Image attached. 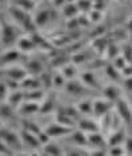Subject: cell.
Wrapping results in <instances>:
<instances>
[{"mask_svg":"<svg viewBox=\"0 0 132 156\" xmlns=\"http://www.w3.org/2000/svg\"><path fill=\"white\" fill-rule=\"evenodd\" d=\"M3 76L5 77H9V79H13L16 81H20L24 80L26 77L30 75L28 73V71L26 69V67L24 68H21V67H8V68H5V67H3Z\"/></svg>","mask_w":132,"mask_h":156,"instance_id":"8","label":"cell"},{"mask_svg":"<svg viewBox=\"0 0 132 156\" xmlns=\"http://www.w3.org/2000/svg\"><path fill=\"white\" fill-rule=\"evenodd\" d=\"M98 52H91V51H84V49H79L76 51V54L72 55V63L75 64H83V63L92 62L95 59V56Z\"/></svg>","mask_w":132,"mask_h":156,"instance_id":"14","label":"cell"},{"mask_svg":"<svg viewBox=\"0 0 132 156\" xmlns=\"http://www.w3.org/2000/svg\"><path fill=\"white\" fill-rule=\"evenodd\" d=\"M66 91L68 92L72 96H84L85 94H90L91 88H88L81 80H76V79H71L67 81L66 84Z\"/></svg>","mask_w":132,"mask_h":156,"instance_id":"5","label":"cell"},{"mask_svg":"<svg viewBox=\"0 0 132 156\" xmlns=\"http://www.w3.org/2000/svg\"><path fill=\"white\" fill-rule=\"evenodd\" d=\"M26 69L28 71V73L32 76H40L43 72H44V68H43V64L40 60L37 59H32V60H28L26 63Z\"/></svg>","mask_w":132,"mask_h":156,"instance_id":"21","label":"cell"},{"mask_svg":"<svg viewBox=\"0 0 132 156\" xmlns=\"http://www.w3.org/2000/svg\"><path fill=\"white\" fill-rule=\"evenodd\" d=\"M72 62V56H68V55H58L55 56L52 60H51V66L53 68H63L66 64Z\"/></svg>","mask_w":132,"mask_h":156,"instance_id":"32","label":"cell"},{"mask_svg":"<svg viewBox=\"0 0 132 156\" xmlns=\"http://www.w3.org/2000/svg\"><path fill=\"white\" fill-rule=\"evenodd\" d=\"M123 84H124V88H126L130 94H132V76H127Z\"/></svg>","mask_w":132,"mask_h":156,"instance_id":"53","label":"cell"},{"mask_svg":"<svg viewBox=\"0 0 132 156\" xmlns=\"http://www.w3.org/2000/svg\"><path fill=\"white\" fill-rule=\"evenodd\" d=\"M2 118H3V120L13 119L15 118V107H12L9 103L3 101L2 103Z\"/></svg>","mask_w":132,"mask_h":156,"instance_id":"36","label":"cell"},{"mask_svg":"<svg viewBox=\"0 0 132 156\" xmlns=\"http://www.w3.org/2000/svg\"><path fill=\"white\" fill-rule=\"evenodd\" d=\"M16 152L12 150V148L11 147H8V145H7L5 143H3L2 141V144H0V155L2 156H5V155H15Z\"/></svg>","mask_w":132,"mask_h":156,"instance_id":"49","label":"cell"},{"mask_svg":"<svg viewBox=\"0 0 132 156\" xmlns=\"http://www.w3.org/2000/svg\"><path fill=\"white\" fill-rule=\"evenodd\" d=\"M115 111L117 115L120 116L123 123H126L127 126H132V107L131 104L124 100V99H119L115 103Z\"/></svg>","mask_w":132,"mask_h":156,"instance_id":"4","label":"cell"},{"mask_svg":"<svg viewBox=\"0 0 132 156\" xmlns=\"http://www.w3.org/2000/svg\"><path fill=\"white\" fill-rule=\"evenodd\" d=\"M77 108H79L81 115H90V113H94V101H91L90 99H84V100L79 101Z\"/></svg>","mask_w":132,"mask_h":156,"instance_id":"34","label":"cell"},{"mask_svg":"<svg viewBox=\"0 0 132 156\" xmlns=\"http://www.w3.org/2000/svg\"><path fill=\"white\" fill-rule=\"evenodd\" d=\"M51 2H52V0H51Z\"/></svg>","mask_w":132,"mask_h":156,"instance_id":"59","label":"cell"},{"mask_svg":"<svg viewBox=\"0 0 132 156\" xmlns=\"http://www.w3.org/2000/svg\"><path fill=\"white\" fill-rule=\"evenodd\" d=\"M21 128L30 131V132H32V133H36V135L41 131L40 128H39L37 124L31 122V120H21Z\"/></svg>","mask_w":132,"mask_h":156,"instance_id":"39","label":"cell"},{"mask_svg":"<svg viewBox=\"0 0 132 156\" xmlns=\"http://www.w3.org/2000/svg\"><path fill=\"white\" fill-rule=\"evenodd\" d=\"M107 56V60H109V62H112L115 58H117L119 55H122V48H119V45H116V43L113 40L109 41L108 47L105 49V54Z\"/></svg>","mask_w":132,"mask_h":156,"instance_id":"29","label":"cell"},{"mask_svg":"<svg viewBox=\"0 0 132 156\" xmlns=\"http://www.w3.org/2000/svg\"><path fill=\"white\" fill-rule=\"evenodd\" d=\"M108 155H127L126 148L120 145H112V147H108V151H107Z\"/></svg>","mask_w":132,"mask_h":156,"instance_id":"46","label":"cell"},{"mask_svg":"<svg viewBox=\"0 0 132 156\" xmlns=\"http://www.w3.org/2000/svg\"><path fill=\"white\" fill-rule=\"evenodd\" d=\"M20 88L23 91H32V90H39V88H43L41 80L39 76H27L24 80L20 81Z\"/></svg>","mask_w":132,"mask_h":156,"instance_id":"12","label":"cell"},{"mask_svg":"<svg viewBox=\"0 0 132 156\" xmlns=\"http://www.w3.org/2000/svg\"><path fill=\"white\" fill-rule=\"evenodd\" d=\"M37 139H39V141H40L41 145H44V144L49 143V140H51V136H49V135L45 132V129H44V131H40V132L37 133Z\"/></svg>","mask_w":132,"mask_h":156,"instance_id":"50","label":"cell"},{"mask_svg":"<svg viewBox=\"0 0 132 156\" xmlns=\"http://www.w3.org/2000/svg\"><path fill=\"white\" fill-rule=\"evenodd\" d=\"M130 104H131V107H132V96H131V103H130Z\"/></svg>","mask_w":132,"mask_h":156,"instance_id":"57","label":"cell"},{"mask_svg":"<svg viewBox=\"0 0 132 156\" xmlns=\"http://www.w3.org/2000/svg\"><path fill=\"white\" fill-rule=\"evenodd\" d=\"M20 30H17L15 26L7 23L4 19L2 22V45L3 48L11 47L15 43H17V40L20 39Z\"/></svg>","mask_w":132,"mask_h":156,"instance_id":"2","label":"cell"},{"mask_svg":"<svg viewBox=\"0 0 132 156\" xmlns=\"http://www.w3.org/2000/svg\"><path fill=\"white\" fill-rule=\"evenodd\" d=\"M70 139L73 144L80 145V147H88V133H85L81 129H75L70 133Z\"/></svg>","mask_w":132,"mask_h":156,"instance_id":"16","label":"cell"},{"mask_svg":"<svg viewBox=\"0 0 132 156\" xmlns=\"http://www.w3.org/2000/svg\"><path fill=\"white\" fill-rule=\"evenodd\" d=\"M55 108H56V99H55V96L49 95V96L44 98L41 100L39 113H41V115H48V113H51L52 111H55Z\"/></svg>","mask_w":132,"mask_h":156,"instance_id":"24","label":"cell"},{"mask_svg":"<svg viewBox=\"0 0 132 156\" xmlns=\"http://www.w3.org/2000/svg\"><path fill=\"white\" fill-rule=\"evenodd\" d=\"M126 132H124L123 128H117L108 136L107 139V143H108V147H112V145H120L123 141H126Z\"/></svg>","mask_w":132,"mask_h":156,"instance_id":"23","label":"cell"},{"mask_svg":"<svg viewBox=\"0 0 132 156\" xmlns=\"http://www.w3.org/2000/svg\"><path fill=\"white\" fill-rule=\"evenodd\" d=\"M77 128L84 131L85 133H91V132H96V131H100V127L99 124L95 122V120L91 119H80L77 122Z\"/></svg>","mask_w":132,"mask_h":156,"instance_id":"20","label":"cell"},{"mask_svg":"<svg viewBox=\"0 0 132 156\" xmlns=\"http://www.w3.org/2000/svg\"><path fill=\"white\" fill-rule=\"evenodd\" d=\"M56 122L64 124V126L67 127H71V128H73L75 124H76V120L72 119L71 116L64 111V108H58V115H56Z\"/></svg>","mask_w":132,"mask_h":156,"instance_id":"25","label":"cell"},{"mask_svg":"<svg viewBox=\"0 0 132 156\" xmlns=\"http://www.w3.org/2000/svg\"><path fill=\"white\" fill-rule=\"evenodd\" d=\"M111 63H112V64L115 66V67H116V68L119 69V71H123V69L126 68V67H127L128 64H130V63L127 62V60H126V58H124L123 55H119V56H117V58H115V59H113Z\"/></svg>","mask_w":132,"mask_h":156,"instance_id":"40","label":"cell"},{"mask_svg":"<svg viewBox=\"0 0 132 156\" xmlns=\"http://www.w3.org/2000/svg\"><path fill=\"white\" fill-rule=\"evenodd\" d=\"M94 3H95V0H77L76 4L81 12L87 13L94 9Z\"/></svg>","mask_w":132,"mask_h":156,"instance_id":"38","label":"cell"},{"mask_svg":"<svg viewBox=\"0 0 132 156\" xmlns=\"http://www.w3.org/2000/svg\"><path fill=\"white\" fill-rule=\"evenodd\" d=\"M122 75L123 76H132V64H128L126 68H124L123 71H122Z\"/></svg>","mask_w":132,"mask_h":156,"instance_id":"55","label":"cell"},{"mask_svg":"<svg viewBox=\"0 0 132 156\" xmlns=\"http://www.w3.org/2000/svg\"><path fill=\"white\" fill-rule=\"evenodd\" d=\"M9 94H11L9 87L7 86V84L4 83V81L2 80V87H0V99H2V103H3V101H5L7 99H8Z\"/></svg>","mask_w":132,"mask_h":156,"instance_id":"48","label":"cell"},{"mask_svg":"<svg viewBox=\"0 0 132 156\" xmlns=\"http://www.w3.org/2000/svg\"><path fill=\"white\" fill-rule=\"evenodd\" d=\"M88 17H90L91 23H99V22H100V20L103 19V11L94 8L92 11L88 12Z\"/></svg>","mask_w":132,"mask_h":156,"instance_id":"44","label":"cell"},{"mask_svg":"<svg viewBox=\"0 0 132 156\" xmlns=\"http://www.w3.org/2000/svg\"><path fill=\"white\" fill-rule=\"evenodd\" d=\"M56 16H58V13H56L55 9H43V11L37 12V15L35 16V23H36L37 27H44L48 22L56 19Z\"/></svg>","mask_w":132,"mask_h":156,"instance_id":"11","label":"cell"},{"mask_svg":"<svg viewBox=\"0 0 132 156\" xmlns=\"http://www.w3.org/2000/svg\"><path fill=\"white\" fill-rule=\"evenodd\" d=\"M80 23H79V17L75 16V17H71V19H67V28L70 31H77L80 28Z\"/></svg>","mask_w":132,"mask_h":156,"instance_id":"45","label":"cell"},{"mask_svg":"<svg viewBox=\"0 0 132 156\" xmlns=\"http://www.w3.org/2000/svg\"><path fill=\"white\" fill-rule=\"evenodd\" d=\"M109 41H111V39H109L107 35H102V36H98L94 39V41H92V47L96 52H98V55H103L105 54V49L108 47Z\"/></svg>","mask_w":132,"mask_h":156,"instance_id":"17","label":"cell"},{"mask_svg":"<svg viewBox=\"0 0 132 156\" xmlns=\"http://www.w3.org/2000/svg\"><path fill=\"white\" fill-rule=\"evenodd\" d=\"M20 136H21V140H23V144H26L27 147H30V148L41 147V144H40V141H39V139H37L36 133H32V132H30V131L21 128Z\"/></svg>","mask_w":132,"mask_h":156,"instance_id":"13","label":"cell"},{"mask_svg":"<svg viewBox=\"0 0 132 156\" xmlns=\"http://www.w3.org/2000/svg\"><path fill=\"white\" fill-rule=\"evenodd\" d=\"M124 148H126L127 155H132V136L126 139V141H124Z\"/></svg>","mask_w":132,"mask_h":156,"instance_id":"52","label":"cell"},{"mask_svg":"<svg viewBox=\"0 0 132 156\" xmlns=\"http://www.w3.org/2000/svg\"><path fill=\"white\" fill-rule=\"evenodd\" d=\"M115 108V103L109 101L108 99H98L94 100V116L103 118L105 113L111 112Z\"/></svg>","mask_w":132,"mask_h":156,"instance_id":"6","label":"cell"},{"mask_svg":"<svg viewBox=\"0 0 132 156\" xmlns=\"http://www.w3.org/2000/svg\"><path fill=\"white\" fill-rule=\"evenodd\" d=\"M104 71H105V75L108 76L112 81H119V80H120V77L123 76V75H122V71L117 69L111 62H109L108 64H105Z\"/></svg>","mask_w":132,"mask_h":156,"instance_id":"31","label":"cell"},{"mask_svg":"<svg viewBox=\"0 0 132 156\" xmlns=\"http://www.w3.org/2000/svg\"><path fill=\"white\" fill-rule=\"evenodd\" d=\"M73 131V128L71 127H67L64 124L56 122V123H52L45 128V132H47L49 136L52 137H62V136H68V135Z\"/></svg>","mask_w":132,"mask_h":156,"instance_id":"7","label":"cell"},{"mask_svg":"<svg viewBox=\"0 0 132 156\" xmlns=\"http://www.w3.org/2000/svg\"><path fill=\"white\" fill-rule=\"evenodd\" d=\"M39 77H40L41 84H43V87H44V88H49V87L53 86V83H52L53 76L49 75V72H47V71H44V72H43Z\"/></svg>","mask_w":132,"mask_h":156,"instance_id":"43","label":"cell"},{"mask_svg":"<svg viewBox=\"0 0 132 156\" xmlns=\"http://www.w3.org/2000/svg\"><path fill=\"white\" fill-rule=\"evenodd\" d=\"M103 95L109 101L116 103L119 99H122V90L116 86H107L105 88H103Z\"/></svg>","mask_w":132,"mask_h":156,"instance_id":"22","label":"cell"},{"mask_svg":"<svg viewBox=\"0 0 132 156\" xmlns=\"http://www.w3.org/2000/svg\"><path fill=\"white\" fill-rule=\"evenodd\" d=\"M40 111V104L37 101H28L24 100L21 103V105L19 107V113H21L23 116H30V115H35Z\"/></svg>","mask_w":132,"mask_h":156,"instance_id":"15","label":"cell"},{"mask_svg":"<svg viewBox=\"0 0 132 156\" xmlns=\"http://www.w3.org/2000/svg\"><path fill=\"white\" fill-rule=\"evenodd\" d=\"M64 111H66L68 115L71 116L72 119H75L76 122H79L80 120V111H79V108H77V105L76 107H73V105H68V107H64Z\"/></svg>","mask_w":132,"mask_h":156,"instance_id":"42","label":"cell"},{"mask_svg":"<svg viewBox=\"0 0 132 156\" xmlns=\"http://www.w3.org/2000/svg\"><path fill=\"white\" fill-rule=\"evenodd\" d=\"M62 73L64 75L67 80H71V79H75V76L77 75V68L76 66H75V63H68V64H66L62 68Z\"/></svg>","mask_w":132,"mask_h":156,"instance_id":"35","label":"cell"},{"mask_svg":"<svg viewBox=\"0 0 132 156\" xmlns=\"http://www.w3.org/2000/svg\"><path fill=\"white\" fill-rule=\"evenodd\" d=\"M67 79L64 77V75L62 72L60 73H56V75H53V79H52V83H53V87L56 88H62V87H66L67 84Z\"/></svg>","mask_w":132,"mask_h":156,"instance_id":"41","label":"cell"},{"mask_svg":"<svg viewBox=\"0 0 132 156\" xmlns=\"http://www.w3.org/2000/svg\"><path fill=\"white\" fill-rule=\"evenodd\" d=\"M17 47H19V49L21 52H26V54L37 49L36 44H35V41H34V39L31 37V35L30 36H20V39L17 40Z\"/></svg>","mask_w":132,"mask_h":156,"instance_id":"19","label":"cell"},{"mask_svg":"<svg viewBox=\"0 0 132 156\" xmlns=\"http://www.w3.org/2000/svg\"><path fill=\"white\" fill-rule=\"evenodd\" d=\"M88 147L90 148H107L108 143H107L104 135L100 131L88 133Z\"/></svg>","mask_w":132,"mask_h":156,"instance_id":"9","label":"cell"},{"mask_svg":"<svg viewBox=\"0 0 132 156\" xmlns=\"http://www.w3.org/2000/svg\"><path fill=\"white\" fill-rule=\"evenodd\" d=\"M8 12H9V15L12 16V19H15V22L17 24H20L24 31H27V32H30V34L36 32L37 26H36V23H35V17H32L28 11L20 8V7H17L15 4H12L9 7Z\"/></svg>","mask_w":132,"mask_h":156,"instance_id":"1","label":"cell"},{"mask_svg":"<svg viewBox=\"0 0 132 156\" xmlns=\"http://www.w3.org/2000/svg\"><path fill=\"white\" fill-rule=\"evenodd\" d=\"M0 139H2L3 143H5L8 147L12 148L16 154L21 151V145H23L21 136L20 135H17L16 132H13L12 129L5 128V127H2V131H0Z\"/></svg>","mask_w":132,"mask_h":156,"instance_id":"3","label":"cell"},{"mask_svg":"<svg viewBox=\"0 0 132 156\" xmlns=\"http://www.w3.org/2000/svg\"><path fill=\"white\" fill-rule=\"evenodd\" d=\"M80 80L83 81L88 88H91V90H94V91L102 90V84L99 83L98 77L95 76V73L92 72V71H85V72H83L80 75Z\"/></svg>","mask_w":132,"mask_h":156,"instance_id":"10","label":"cell"},{"mask_svg":"<svg viewBox=\"0 0 132 156\" xmlns=\"http://www.w3.org/2000/svg\"><path fill=\"white\" fill-rule=\"evenodd\" d=\"M80 148V145H77V147H75L73 150L72 148H68L64 154H67V155H85V154H90V152H87V151H84V150H79Z\"/></svg>","mask_w":132,"mask_h":156,"instance_id":"51","label":"cell"},{"mask_svg":"<svg viewBox=\"0 0 132 156\" xmlns=\"http://www.w3.org/2000/svg\"><path fill=\"white\" fill-rule=\"evenodd\" d=\"M7 101L9 103L12 107H20L21 103L24 101V91H19V90H15V91H11L8 99Z\"/></svg>","mask_w":132,"mask_h":156,"instance_id":"27","label":"cell"},{"mask_svg":"<svg viewBox=\"0 0 132 156\" xmlns=\"http://www.w3.org/2000/svg\"><path fill=\"white\" fill-rule=\"evenodd\" d=\"M13 4L20 7V8L26 9V11L31 12L32 9L36 7V2L35 0H13Z\"/></svg>","mask_w":132,"mask_h":156,"instance_id":"37","label":"cell"},{"mask_svg":"<svg viewBox=\"0 0 132 156\" xmlns=\"http://www.w3.org/2000/svg\"><path fill=\"white\" fill-rule=\"evenodd\" d=\"M43 154L48 155V156H60V155L64 154V151L59 147L58 144L51 143V141H49V143L43 145Z\"/></svg>","mask_w":132,"mask_h":156,"instance_id":"30","label":"cell"},{"mask_svg":"<svg viewBox=\"0 0 132 156\" xmlns=\"http://www.w3.org/2000/svg\"><path fill=\"white\" fill-rule=\"evenodd\" d=\"M122 55L126 58V60L130 64H132V44H126V45H123V48H122Z\"/></svg>","mask_w":132,"mask_h":156,"instance_id":"47","label":"cell"},{"mask_svg":"<svg viewBox=\"0 0 132 156\" xmlns=\"http://www.w3.org/2000/svg\"><path fill=\"white\" fill-rule=\"evenodd\" d=\"M35 2H36V3H37V2H40V0H35Z\"/></svg>","mask_w":132,"mask_h":156,"instance_id":"58","label":"cell"},{"mask_svg":"<svg viewBox=\"0 0 132 156\" xmlns=\"http://www.w3.org/2000/svg\"><path fill=\"white\" fill-rule=\"evenodd\" d=\"M31 37L34 39L36 47L37 48H41V51H48V49H52V43H49L47 39H45L44 36H41L40 34L32 32L31 34Z\"/></svg>","mask_w":132,"mask_h":156,"instance_id":"26","label":"cell"},{"mask_svg":"<svg viewBox=\"0 0 132 156\" xmlns=\"http://www.w3.org/2000/svg\"><path fill=\"white\" fill-rule=\"evenodd\" d=\"M44 94H43V90L39 88V90H32V91H24V100L28 101H40L43 100Z\"/></svg>","mask_w":132,"mask_h":156,"instance_id":"33","label":"cell"},{"mask_svg":"<svg viewBox=\"0 0 132 156\" xmlns=\"http://www.w3.org/2000/svg\"><path fill=\"white\" fill-rule=\"evenodd\" d=\"M126 28H127V32H131V34H132V17L127 22Z\"/></svg>","mask_w":132,"mask_h":156,"instance_id":"56","label":"cell"},{"mask_svg":"<svg viewBox=\"0 0 132 156\" xmlns=\"http://www.w3.org/2000/svg\"><path fill=\"white\" fill-rule=\"evenodd\" d=\"M66 3H68V0H52V4L55 8H62Z\"/></svg>","mask_w":132,"mask_h":156,"instance_id":"54","label":"cell"},{"mask_svg":"<svg viewBox=\"0 0 132 156\" xmlns=\"http://www.w3.org/2000/svg\"><path fill=\"white\" fill-rule=\"evenodd\" d=\"M20 59H21V51L19 52L17 49H7L2 55V67L12 64V63H15Z\"/></svg>","mask_w":132,"mask_h":156,"instance_id":"18","label":"cell"},{"mask_svg":"<svg viewBox=\"0 0 132 156\" xmlns=\"http://www.w3.org/2000/svg\"><path fill=\"white\" fill-rule=\"evenodd\" d=\"M79 7H77L76 3H66L63 7H62V13L64 17H67V19H71V17H75L77 16V13H79Z\"/></svg>","mask_w":132,"mask_h":156,"instance_id":"28","label":"cell"}]
</instances>
